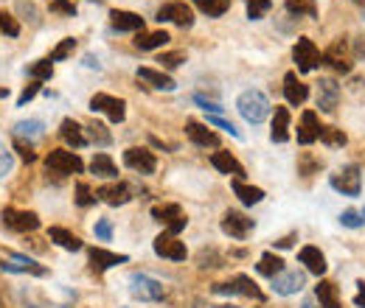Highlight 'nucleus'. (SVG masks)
<instances>
[{
	"instance_id": "f257e3e1",
	"label": "nucleus",
	"mask_w": 365,
	"mask_h": 308,
	"mask_svg": "<svg viewBox=\"0 0 365 308\" xmlns=\"http://www.w3.org/2000/svg\"><path fill=\"white\" fill-rule=\"evenodd\" d=\"M236 110L242 112V118L248 123H261L267 115H270V101L261 90H245L239 99H236Z\"/></svg>"
},
{
	"instance_id": "f03ea898",
	"label": "nucleus",
	"mask_w": 365,
	"mask_h": 308,
	"mask_svg": "<svg viewBox=\"0 0 365 308\" xmlns=\"http://www.w3.org/2000/svg\"><path fill=\"white\" fill-rule=\"evenodd\" d=\"M45 169L51 174H59V177H70V174H82L85 171V163L76 151H67V148H54L48 157H45Z\"/></svg>"
},
{
	"instance_id": "7ed1b4c3",
	"label": "nucleus",
	"mask_w": 365,
	"mask_h": 308,
	"mask_svg": "<svg viewBox=\"0 0 365 308\" xmlns=\"http://www.w3.org/2000/svg\"><path fill=\"white\" fill-rule=\"evenodd\" d=\"M129 294L140 302H158V300H163L166 289L161 280H155L149 275H132L129 277Z\"/></svg>"
},
{
	"instance_id": "20e7f679",
	"label": "nucleus",
	"mask_w": 365,
	"mask_h": 308,
	"mask_svg": "<svg viewBox=\"0 0 365 308\" xmlns=\"http://www.w3.org/2000/svg\"><path fill=\"white\" fill-rule=\"evenodd\" d=\"M3 219V227L12 230V233H34L40 227V216L34 210H15V207H3L0 213Z\"/></svg>"
},
{
	"instance_id": "39448f33",
	"label": "nucleus",
	"mask_w": 365,
	"mask_h": 308,
	"mask_svg": "<svg viewBox=\"0 0 365 308\" xmlns=\"http://www.w3.org/2000/svg\"><path fill=\"white\" fill-rule=\"evenodd\" d=\"M158 23H175L180 28H191L194 26V12L188 3H183V0H172V3H163L158 9Z\"/></svg>"
},
{
	"instance_id": "423d86ee",
	"label": "nucleus",
	"mask_w": 365,
	"mask_h": 308,
	"mask_svg": "<svg viewBox=\"0 0 365 308\" xmlns=\"http://www.w3.org/2000/svg\"><path fill=\"white\" fill-rule=\"evenodd\" d=\"M329 182L343 196H359V191H362V174L357 166H343L337 174L329 177Z\"/></svg>"
},
{
	"instance_id": "0eeeda50",
	"label": "nucleus",
	"mask_w": 365,
	"mask_h": 308,
	"mask_svg": "<svg viewBox=\"0 0 365 308\" xmlns=\"http://www.w3.org/2000/svg\"><path fill=\"white\" fill-rule=\"evenodd\" d=\"M222 233L225 236H231V239H236V241H245L250 233H253V227H256V221L250 219V216H245V213H239V210H228L225 216H222Z\"/></svg>"
},
{
	"instance_id": "6e6552de",
	"label": "nucleus",
	"mask_w": 365,
	"mask_h": 308,
	"mask_svg": "<svg viewBox=\"0 0 365 308\" xmlns=\"http://www.w3.org/2000/svg\"><path fill=\"white\" fill-rule=\"evenodd\" d=\"M124 166L132 169V171H138V174H143V177H149V174H155L158 160H155V154H152L149 148L132 146V148L124 151Z\"/></svg>"
},
{
	"instance_id": "1a4fd4ad",
	"label": "nucleus",
	"mask_w": 365,
	"mask_h": 308,
	"mask_svg": "<svg viewBox=\"0 0 365 308\" xmlns=\"http://www.w3.org/2000/svg\"><path fill=\"white\" fill-rule=\"evenodd\" d=\"M90 110L93 112H104L113 123H121L127 118V101L124 99H115V96H107V93H96L90 99Z\"/></svg>"
},
{
	"instance_id": "9d476101",
	"label": "nucleus",
	"mask_w": 365,
	"mask_h": 308,
	"mask_svg": "<svg viewBox=\"0 0 365 308\" xmlns=\"http://www.w3.org/2000/svg\"><path fill=\"white\" fill-rule=\"evenodd\" d=\"M292 59H295L301 73H309V70H315L321 65V51H318V45L309 37H301L295 42V48H292Z\"/></svg>"
},
{
	"instance_id": "9b49d317",
	"label": "nucleus",
	"mask_w": 365,
	"mask_h": 308,
	"mask_svg": "<svg viewBox=\"0 0 365 308\" xmlns=\"http://www.w3.org/2000/svg\"><path fill=\"white\" fill-rule=\"evenodd\" d=\"M152 250H155V255H161V258H166V261H186V258H188L186 244H183L177 236H169V233L158 236V239L152 241Z\"/></svg>"
},
{
	"instance_id": "f8f14e48",
	"label": "nucleus",
	"mask_w": 365,
	"mask_h": 308,
	"mask_svg": "<svg viewBox=\"0 0 365 308\" xmlns=\"http://www.w3.org/2000/svg\"><path fill=\"white\" fill-rule=\"evenodd\" d=\"M186 135L194 146H202V148H216L219 146V135L213 132V126L208 123H200V121H186Z\"/></svg>"
},
{
	"instance_id": "ddd939ff",
	"label": "nucleus",
	"mask_w": 365,
	"mask_h": 308,
	"mask_svg": "<svg viewBox=\"0 0 365 308\" xmlns=\"http://www.w3.org/2000/svg\"><path fill=\"white\" fill-rule=\"evenodd\" d=\"M90 269L93 272H107V269H113V266H121V264H127L129 258L127 255H118V253H110V250H102V247H90Z\"/></svg>"
},
{
	"instance_id": "4468645a",
	"label": "nucleus",
	"mask_w": 365,
	"mask_h": 308,
	"mask_svg": "<svg viewBox=\"0 0 365 308\" xmlns=\"http://www.w3.org/2000/svg\"><path fill=\"white\" fill-rule=\"evenodd\" d=\"M284 99L292 104V107H301L307 99H309V87L298 79V73H286L284 76Z\"/></svg>"
},
{
	"instance_id": "2eb2a0df",
	"label": "nucleus",
	"mask_w": 365,
	"mask_h": 308,
	"mask_svg": "<svg viewBox=\"0 0 365 308\" xmlns=\"http://www.w3.org/2000/svg\"><path fill=\"white\" fill-rule=\"evenodd\" d=\"M211 166H213L219 174H228V177H234V180H242V177H245L242 163L234 157L231 151H213V154H211Z\"/></svg>"
},
{
	"instance_id": "dca6fc26",
	"label": "nucleus",
	"mask_w": 365,
	"mask_h": 308,
	"mask_svg": "<svg viewBox=\"0 0 365 308\" xmlns=\"http://www.w3.org/2000/svg\"><path fill=\"white\" fill-rule=\"evenodd\" d=\"M304 275L301 272H281V275H275L273 277V291L275 294H281V297H289V294H298L301 289H304Z\"/></svg>"
},
{
	"instance_id": "f3484780",
	"label": "nucleus",
	"mask_w": 365,
	"mask_h": 308,
	"mask_svg": "<svg viewBox=\"0 0 365 308\" xmlns=\"http://www.w3.org/2000/svg\"><path fill=\"white\" fill-rule=\"evenodd\" d=\"M138 79L140 82H146V85H149L152 90H166V93H172L177 85H175V79H172V76H166L163 70H155V67H138Z\"/></svg>"
},
{
	"instance_id": "a211bd4d",
	"label": "nucleus",
	"mask_w": 365,
	"mask_h": 308,
	"mask_svg": "<svg viewBox=\"0 0 365 308\" xmlns=\"http://www.w3.org/2000/svg\"><path fill=\"white\" fill-rule=\"evenodd\" d=\"M337 101H340V85L334 79H321L318 82V107L323 112H334Z\"/></svg>"
},
{
	"instance_id": "6ab92c4d",
	"label": "nucleus",
	"mask_w": 365,
	"mask_h": 308,
	"mask_svg": "<svg viewBox=\"0 0 365 308\" xmlns=\"http://www.w3.org/2000/svg\"><path fill=\"white\" fill-rule=\"evenodd\" d=\"M318 137H321V121H318V112L307 110V112L301 115V123H298V143H301V146H312Z\"/></svg>"
},
{
	"instance_id": "aec40b11",
	"label": "nucleus",
	"mask_w": 365,
	"mask_h": 308,
	"mask_svg": "<svg viewBox=\"0 0 365 308\" xmlns=\"http://www.w3.org/2000/svg\"><path fill=\"white\" fill-rule=\"evenodd\" d=\"M96 196H99L102 202L118 207V205H127V202L132 199V191H129L127 182H113V185H102V188L96 191Z\"/></svg>"
},
{
	"instance_id": "412c9836",
	"label": "nucleus",
	"mask_w": 365,
	"mask_h": 308,
	"mask_svg": "<svg viewBox=\"0 0 365 308\" xmlns=\"http://www.w3.org/2000/svg\"><path fill=\"white\" fill-rule=\"evenodd\" d=\"M298 261L312 272V275H318V277H323L326 275V269H329V264H326V255L318 250V247H312V244H307V247H301V253H298Z\"/></svg>"
},
{
	"instance_id": "4be33fe9",
	"label": "nucleus",
	"mask_w": 365,
	"mask_h": 308,
	"mask_svg": "<svg viewBox=\"0 0 365 308\" xmlns=\"http://www.w3.org/2000/svg\"><path fill=\"white\" fill-rule=\"evenodd\" d=\"M110 26L115 31H143V17L127 9H113L110 12Z\"/></svg>"
},
{
	"instance_id": "5701e85b",
	"label": "nucleus",
	"mask_w": 365,
	"mask_h": 308,
	"mask_svg": "<svg viewBox=\"0 0 365 308\" xmlns=\"http://www.w3.org/2000/svg\"><path fill=\"white\" fill-rule=\"evenodd\" d=\"M321 62H323V65H329L332 70L343 73V76H346V73H351V62H348L346 45H343L340 40H337V42H334V45H332V48H329V51H326L323 56H321Z\"/></svg>"
},
{
	"instance_id": "b1692460",
	"label": "nucleus",
	"mask_w": 365,
	"mask_h": 308,
	"mask_svg": "<svg viewBox=\"0 0 365 308\" xmlns=\"http://www.w3.org/2000/svg\"><path fill=\"white\" fill-rule=\"evenodd\" d=\"M59 135H62V140L67 143V146H73V148H82V146H88V135H85V129L73 121V118H65L62 123H59Z\"/></svg>"
},
{
	"instance_id": "393cba45",
	"label": "nucleus",
	"mask_w": 365,
	"mask_h": 308,
	"mask_svg": "<svg viewBox=\"0 0 365 308\" xmlns=\"http://www.w3.org/2000/svg\"><path fill=\"white\" fill-rule=\"evenodd\" d=\"M48 241L62 247V250H70V253L82 250V239L76 233H70V230H65V227H51L48 230Z\"/></svg>"
},
{
	"instance_id": "a878e982",
	"label": "nucleus",
	"mask_w": 365,
	"mask_h": 308,
	"mask_svg": "<svg viewBox=\"0 0 365 308\" xmlns=\"http://www.w3.org/2000/svg\"><path fill=\"white\" fill-rule=\"evenodd\" d=\"M12 258V264H0V269H6V272H31V275H37V277H42L45 275V266H40V264H34L29 255H20V253H12L9 255Z\"/></svg>"
},
{
	"instance_id": "bb28decb",
	"label": "nucleus",
	"mask_w": 365,
	"mask_h": 308,
	"mask_svg": "<svg viewBox=\"0 0 365 308\" xmlns=\"http://www.w3.org/2000/svg\"><path fill=\"white\" fill-rule=\"evenodd\" d=\"M270 140H273V143H286V140H289V112H286V107H275Z\"/></svg>"
},
{
	"instance_id": "cd10ccee",
	"label": "nucleus",
	"mask_w": 365,
	"mask_h": 308,
	"mask_svg": "<svg viewBox=\"0 0 365 308\" xmlns=\"http://www.w3.org/2000/svg\"><path fill=\"white\" fill-rule=\"evenodd\" d=\"M169 34L161 28V31H138V37H135V48H140V51H155V48H163V45H169Z\"/></svg>"
},
{
	"instance_id": "c85d7f7f",
	"label": "nucleus",
	"mask_w": 365,
	"mask_h": 308,
	"mask_svg": "<svg viewBox=\"0 0 365 308\" xmlns=\"http://www.w3.org/2000/svg\"><path fill=\"white\" fill-rule=\"evenodd\" d=\"M315 297H318L321 308H340V291L332 280H321L315 286Z\"/></svg>"
},
{
	"instance_id": "c756f323",
	"label": "nucleus",
	"mask_w": 365,
	"mask_h": 308,
	"mask_svg": "<svg viewBox=\"0 0 365 308\" xmlns=\"http://www.w3.org/2000/svg\"><path fill=\"white\" fill-rule=\"evenodd\" d=\"M90 171L96 174V177H102V180H115L118 177V169H115V163H113V157L110 154H96V157L90 160Z\"/></svg>"
},
{
	"instance_id": "7c9ffc66",
	"label": "nucleus",
	"mask_w": 365,
	"mask_h": 308,
	"mask_svg": "<svg viewBox=\"0 0 365 308\" xmlns=\"http://www.w3.org/2000/svg\"><path fill=\"white\" fill-rule=\"evenodd\" d=\"M234 194H236L239 202L248 205V207H253V205H259V202L264 199V191H261V188L248 185V182H242V180H234Z\"/></svg>"
},
{
	"instance_id": "2f4dec72",
	"label": "nucleus",
	"mask_w": 365,
	"mask_h": 308,
	"mask_svg": "<svg viewBox=\"0 0 365 308\" xmlns=\"http://www.w3.org/2000/svg\"><path fill=\"white\" fill-rule=\"evenodd\" d=\"M256 272L273 280L275 275H281V272H284V261H281L275 253H264V255L259 258V264H256Z\"/></svg>"
},
{
	"instance_id": "473e14b6",
	"label": "nucleus",
	"mask_w": 365,
	"mask_h": 308,
	"mask_svg": "<svg viewBox=\"0 0 365 308\" xmlns=\"http://www.w3.org/2000/svg\"><path fill=\"white\" fill-rule=\"evenodd\" d=\"M231 286H234V291L236 294H245V297H250V300H264V291L253 283V277H248V275H236L234 280H231Z\"/></svg>"
},
{
	"instance_id": "72a5a7b5",
	"label": "nucleus",
	"mask_w": 365,
	"mask_h": 308,
	"mask_svg": "<svg viewBox=\"0 0 365 308\" xmlns=\"http://www.w3.org/2000/svg\"><path fill=\"white\" fill-rule=\"evenodd\" d=\"M42 132H45L42 121H20V123H15V137L29 140V143H34L37 137H42Z\"/></svg>"
},
{
	"instance_id": "f704fd0d",
	"label": "nucleus",
	"mask_w": 365,
	"mask_h": 308,
	"mask_svg": "<svg viewBox=\"0 0 365 308\" xmlns=\"http://www.w3.org/2000/svg\"><path fill=\"white\" fill-rule=\"evenodd\" d=\"M191 3L208 17H222L231 9V0H191Z\"/></svg>"
},
{
	"instance_id": "c9c22d12",
	"label": "nucleus",
	"mask_w": 365,
	"mask_h": 308,
	"mask_svg": "<svg viewBox=\"0 0 365 308\" xmlns=\"http://www.w3.org/2000/svg\"><path fill=\"white\" fill-rule=\"evenodd\" d=\"M152 219L161 221L163 227H169V224H175L177 219H183V210H180V205H155V207H152Z\"/></svg>"
},
{
	"instance_id": "e433bc0d",
	"label": "nucleus",
	"mask_w": 365,
	"mask_h": 308,
	"mask_svg": "<svg viewBox=\"0 0 365 308\" xmlns=\"http://www.w3.org/2000/svg\"><path fill=\"white\" fill-rule=\"evenodd\" d=\"M286 12L295 17H318V3L315 0H286Z\"/></svg>"
},
{
	"instance_id": "4c0bfd02",
	"label": "nucleus",
	"mask_w": 365,
	"mask_h": 308,
	"mask_svg": "<svg viewBox=\"0 0 365 308\" xmlns=\"http://www.w3.org/2000/svg\"><path fill=\"white\" fill-rule=\"evenodd\" d=\"M85 129H88V140H93L96 146H110V143H113V135H110V129H107L104 123L93 121V123H88Z\"/></svg>"
},
{
	"instance_id": "58836bf2",
	"label": "nucleus",
	"mask_w": 365,
	"mask_h": 308,
	"mask_svg": "<svg viewBox=\"0 0 365 308\" xmlns=\"http://www.w3.org/2000/svg\"><path fill=\"white\" fill-rule=\"evenodd\" d=\"M321 143H326L329 148H340V146H346V132L343 129H334V126H321V137H318Z\"/></svg>"
},
{
	"instance_id": "ea45409f",
	"label": "nucleus",
	"mask_w": 365,
	"mask_h": 308,
	"mask_svg": "<svg viewBox=\"0 0 365 308\" xmlns=\"http://www.w3.org/2000/svg\"><path fill=\"white\" fill-rule=\"evenodd\" d=\"M29 76L34 82H48L51 76H54V62L51 59H40V62H34L31 67H29Z\"/></svg>"
},
{
	"instance_id": "a19ab883",
	"label": "nucleus",
	"mask_w": 365,
	"mask_h": 308,
	"mask_svg": "<svg viewBox=\"0 0 365 308\" xmlns=\"http://www.w3.org/2000/svg\"><path fill=\"white\" fill-rule=\"evenodd\" d=\"M245 6H248V17L250 20H261V17L270 15L273 0H245Z\"/></svg>"
},
{
	"instance_id": "79ce46f5",
	"label": "nucleus",
	"mask_w": 365,
	"mask_h": 308,
	"mask_svg": "<svg viewBox=\"0 0 365 308\" xmlns=\"http://www.w3.org/2000/svg\"><path fill=\"white\" fill-rule=\"evenodd\" d=\"M73 51H76V40L67 37V40H62V42L51 51V62H62V59H67Z\"/></svg>"
},
{
	"instance_id": "37998d69",
	"label": "nucleus",
	"mask_w": 365,
	"mask_h": 308,
	"mask_svg": "<svg viewBox=\"0 0 365 308\" xmlns=\"http://www.w3.org/2000/svg\"><path fill=\"white\" fill-rule=\"evenodd\" d=\"M96 194L90 191V185L88 182H76V205L79 207H90V205H96Z\"/></svg>"
},
{
	"instance_id": "c03bdc74",
	"label": "nucleus",
	"mask_w": 365,
	"mask_h": 308,
	"mask_svg": "<svg viewBox=\"0 0 365 308\" xmlns=\"http://www.w3.org/2000/svg\"><path fill=\"white\" fill-rule=\"evenodd\" d=\"M12 169H15V154L6 143H0V177L12 174Z\"/></svg>"
},
{
	"instance_id": "a18cd8bd",
	"label": "nucleus",
	"mask_w": 365,
	"mask_h": 308,
	"mask_svg": "<svg viewBox=\"0 0 365 308\" xmlns=\"http://www.w3.org/2000/svg\"><path fill=\"white\" fill-rule=\"evenodd\" d=\"M48 9L62 15V17H76V6H73V0H48Z\"/></svg>"
},
{
	"instance_id": "49530a36",
	"label": "nucleus",
	"mask_w": 365,
	"mask_h": 308,
	"mask_svg": "<svg viewBox=\"0 0 365 308\" xmlns=\"http://www.w3.org/2000/svg\"><path fill=\"white\" fill-rule=\"evenodd\" d=\"M208 126H213V129H222V132H231V137H242V132L231 123V121H225L222 115H208Z\"/></svg>"
},
{
	"instance_id": "de8ad7c7",
	"label": "nucleus",
	"mask_w": 365,
	"mask_h": 308,
	"mask_svg": "<svg viewBox=\"0 0 365 308\" xmlns=\"http://www.w3.org/2000/svg\"><path fill=\"white\" fill-rule=\"evenodd\" d=\"M0 31L9 34V37H17V34H20V23H17L9 12H3V9H0Z\"/></svg>"
},
{
	"instance_id": "09e8293b",
	"label": "nucleus",
	"mask_w": 365,
	"mask_h": 308,
	"mask_svg": "<svg viewBox=\"0 0 365 308\" xmlns=\"http://www.w3.org/2000/svg\"><path fill=\"white\" fill-rule=\"evenodd\" d=\"M155 62H161V67H166V70H175V67H180V65L186 62V53H180V51H175V53H161Z\"/></svg>"
},
{
	"instance_id": "8fccbe9b",
	"label": "nucleus",
	"mask_w": 365,
	"mask_h": 308,
	"mask_svg": "<svg viewBox=\"0 0 365 308\" xmlns=\"http://www.w3.org/2000/svg\"><path fill=\"white\" fill-rule=\"evenodd\" d=\"M15 151L20 154V157H23L26 163H34V160H37V154H34V148H31V143H29V140L15 137Z\"/></svg>"
},
{
	"instance_id": "3c124183",
	"label": "nucleus",
	"mask_w": 365,
	"mask_h": 308,
	"mask_svg": "<svg viewBox=\"0 0 365 308\" xmlns=\"http://www.w3.org/2000/svg\"><path fill=\"white\" fill-rule=\"evenodd\" d=\"M194 104H200L205 112H211V115H219V112H222L225 107L222 104H216V101H211V99H205L202 93H194Z\"/></svg>"
},
{
	"instance_id": "603ef678",
	"label": "nucleus",
	"mask_w": 365,
	"mask_h": 308,
	"mask_svg": "<svg viewBox=\"0 0 365 308\" xmlns=\"http://www.w3.org/2000/svg\"><path fill=\"white\" fill-rule=\"evenodd\" d=\"M42 90V82H31V85H26V90L20 93V99H17V107H26L37 93Z\"/></svg>"
},
{
	"instance_id": "864d4df0",
	"label": "nucleus",
	"mask_w": 365,
	"mask_h": 308,
	"mask_svg": "<svg viewBox=\"0 0 365 308\" xmlns=\"http://www.w3.org/2000/svg\"><path fill=\"white\" fill-rule=\"evenodd\" d=\"M96 236H99L102 241H110V239H113V221H110V219H99V221H96Z\"/></svg>"
},
{
	"instance_id": "5fc2aeb1",
	"label": "nucleus",
	"mask_w": 365,
	"mask_h": 308,
	"mask_svg": "<svg viewBox=\"0 0 365 308\" xmlns=\"http://www.w3.org/2000/svg\"><path fill=\"white\" fill-rule=\"evenodd\" d=\"M340 224L354 230V227H359V224H362V213H357V210H346V213L340 216Z\"/></svg>"
},
{
	"instance_id": "6e6d98bb",
	"label": "nucleus",
	"mask_w": 365,
	"mask_h": 308,
	"mask_svg": "<svg viewBox=\"0 0 365 308\" xmlns=\"http://www.w3.org/2000/svg\"><path fill=\"white\" fill-rule=\"evenodd\" d=\"M357 286H359V291H357V297H354V305H359V308H365V283L359 280Z\"/></svg>"
},
{
	"instance_id": "4d7b16f0",
	"label": "nucleus",
	"mask_w": 365,
	"mask_h": 308,
	"mask_svg": "<svg viewBox=\"0 0 365 308\" xmlns=\"http://www.w3.org/2000/svg\"><path fill=\"white\" fill-rule=\"evenodd\" d=\"M354 56H357V59H365V37H359V40L354 42Z\"/></svg>"
},
{
	"instance_id": "13d9d810",
	"label": "nucleus",
	"mask_w": 365,
	"mask_h": 308,
	"mask_svg": "<svg viewBox=\"0 0 365 308\" xmlns=\"http://www.w3.org/2000/svg\"><path fill=\"white\" fill-rule=\"evenodd\" d=\"M292 241H295V233L286 236V239H281V241H275V247H278V250H286V247H292Z\"/></svg>"
},
{
	"instance_id": "bf43d9fd",
	"label": "nucleus",
	"mask_w": 365,
	"mask_h": 308,
	"mask_svg": "<svg viewBox=\"0 0 365 308\" xmlns=\"http://www.w3.org/2000/svg\"><path fill=\"white\" fill-rule=\"evenodd\" d=\"M85 65H88V67H96V70H99V59H93V56H85Z\"/></svg>"
},
{
	"instance_id": "052dcab7",
	"label": "nucleus",
	"mask_w": 365,
	"mask_h": 308,
	"mask_svg": "<svg viewBox=\"0 0 365 308\" xmlns=\"http://www.w3.org/2000/svg\"><path fill=\"white\" fill-rule=\"evenodd\" d=\"M0 99H9V87H0Z\"/></svg>"
},
{
	"instance_id": "680f3d73",
	"label": "nucleus",
	"mask_w": 365,
	"mask_h": 308,
	"mask_svg": "<svg viewBox=\"0 0 365 308\" xmlns=\"http://www.w3.org/2000/svg\"><path fill=\"white\" fill-rule=\"evenodd\" d=\"M359 6H362V12H365V0H359Z\"/></svg>"
},
{
	"instance_id": "e2e57ef3",
	"label": "nucleus",
	"mask_w": 365,
	"mask_h": 308,
	"mask_svg": "<svg viewBox=\"0 0 365 308\" xmlns=\"http://www.w3.org/2000/svg\"><path fill=\"white\" fill-rule=\"evenodd\" d=\"M0 308H6V305H3V300H0Z\"/></svg>"
}]
</instances>
